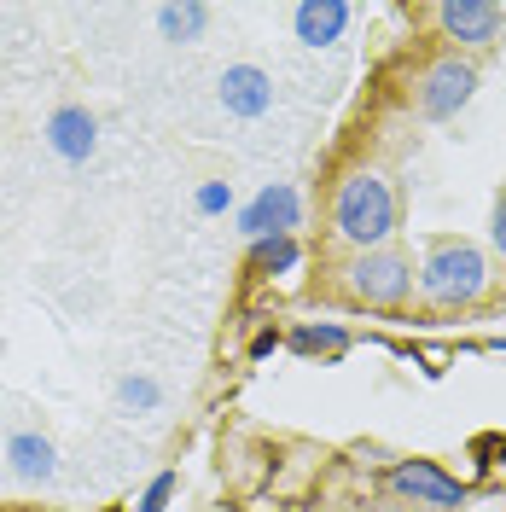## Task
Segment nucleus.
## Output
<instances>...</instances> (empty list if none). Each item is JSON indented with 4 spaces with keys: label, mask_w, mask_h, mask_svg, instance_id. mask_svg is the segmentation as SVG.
<instances>
[{
    "label": "nucleus",
    "mask_w": 506,
    "mask_h": 512,
    "mask_svg": "<svg viewBox=\"0 0 506 512\" xmlns=\"http://www.w3.org/2000/svg\"><path fill=\"white\" fill-rule=\"evenodd\" d=\"M280 344H285L280 332H274V326H262V332H256V338H251V361H268V355L280 350Z\"/></svg>",
    "instance_id": "18"
},
{
    "label": "nucleus",
    "mask_w": 506,
    "mask_h": 512,
    "mask_svg": "<svg viewBox=\"0 0 506 512\" xmlns=\"http://www.w3.org/2000/svg\"><path fill=\"white\" fill-rule=\"evenodd\" d=\"M390 489L413 501V507H431V512H460L466 507V483L448 478L437 460H396L390 466Z\"/></svg>",
    "instance_id": "5"
},
{
    "label": "nucleus",
    "mask_w": 506,
    "mask_h": 512,
    "mask_svg": "<svg viewBox=\"0 0 506 512\" xmlns=\"http://www.w3.org/2000/svg\"><path fill=\"white\" fill-rule=\"evenodd\" d=\"M437 24L460 47H495L506 30V6L501 0H443L437 6Z\"/></svg>",
    "instance_id": "7"
},
{
    "label": "nucleus",
    "mask_w": 506,
    "mask_h": 512,
    "mask_svg": "<svg viewBox=\"0 0 506 512\" xmlns=\"http://www.w3.org/2000/svg\"><path fill=\"white\" fill-rule=\"evenodd\" d=\"M216 94H222L227 117L256 123V117H268V111H274V76H268L262 64H227L222 82H216Z\"/></svg>",
    "instance_id": "8"
},
{
    "label": "nucleus",
    "mask_w": 506,
    "mask_h": 512,
    "mask_svg": "<svg viewBox=\"0 0 506 512\" xmlns=\"http://www.w3.org/2000/svg\"><path fill=\"white\" fill-rule=\"evenodd\" d=\"M472 94H477V64H472V59H460V53H443V59H437L431 70H425V76H419V111H425L431 123H448V117H460Z\"/></svg>",
    "instance_id": "4"
},
{
    "label": "nucleus",
    "mask_w": 506,
    "mask_h": 512,
    "mask_svg": "<svg viewBox=\"0 0 506 512\" xmlns=\"http://www.w3.org/2000/svg\"><path fill=\"white\" fill-rule=\"evenodd\" d=\"M489 286V256L477 251L472 239H443L431 245L425 262H419V291L443 309H460V303H477Z\"/></svg>",
    "instance_id": "2"
},
{
    "label": "nucleus",
    "mask_w": 506,
    "mask_h": 512,
    "mask_svg": "<svg viewBox=\"0 0 506 512\" xmlns=\"http://www.w3.org/2000/svg\"><path fill=\"white\" fill-rule=\"evenodd\" d=\"M158 30L163 41H198V35L210 30V6H198V0H187V6H158Z\"/></svg>",
    "instance_id": "12"
},
{
    "label": "nucleus",
    "mask_w": 506,
    "mask_h": 512,
    "mask_svg": "<svg viewBox=\"0 0 506 512\" xmlns=\"http://www.w3.org/2000/svg\"><path fill=\"white\" fill-rule=\"evenodd\" d=\"M344 280H349V291L367 303V309H396L402 297L413 291V262L402 251H361L355 262L344 268Z\"/></svg>",
    "instance_id": "3"
},
{
    "label": "nucleus",
    "mask_w": 506,
    "mask_h": 512,
    "mask_svg": "<svg viewBox=\"0 0 506 512\" xmlns=\"http://www.w3.org/2000/svg\"><path fill=\"white\" fill-rule=\"evenodd\" d=\"M285 344H291L297 355H344L349 350V332H344V326H297Z\"/></svg>",
    "instance_id": "13"
},
{
    "label": "nucleus",
    "mask_w": 506,
    "mask_h": 512,
    "mask_svg": "<svg viewBox=\"0 0 506 512\" xmlns=\"http://www.w3.org/2000/svg\"><path fill=\"white\" fill-rule=\"evenodd\" d=\"M117 402L134 408V414H152V408L163 402V390H158V379H146V373H128V379L117 384Z\"/></svg>",
    "instance_id": "14"
},
{
    "label": "nucleus",
    "mask_w": 506,
    "mask_h": 512,
    "mask_svg": "<svg viewBox=\"0 0 506 512\" xmlns=\"http://www.w3.org/2000/svg\"><path fill=\"white\" fill-rule=\"evenodd\" d=\"M349 18H355V12H349L344 0H303V6L291 12V30H297L303 47H332V41L349 30Z\"/></svg>",
    "instance_id": "10"
},
{
    "label": "nucleus",
    "mask_w": 506,
    "mask_h": 512,
    "mask_svg": "<svg viewBox=\"0 0 506 512\" xmlns=\"http://www.w3.org/2000/svg\"><path fill=\"white\" fill-rule=\"evenodd\" d=\"M6 466H12L24 483H53V472H59V448L47 443L41 431H18V437L6 443Z\"/></svg>",
    "instance_id": "11"
},
{
    "label": "nucleus",
    "mask_w": 506,
    "mask_h": 512,
    "mask_svg": "<svg viewBox=\"0 0 506 512\" xmlns=\"http://www.w3.org/2000/svg\"><path fill=\"white\" fill-rule=\"evenodd\" d=\"M489 233H495V251L506 256V192L495 198V222H489Z\"/></svg>",
    "instance_id": "19"
},
{
    "label": "nucleus",
    "mask_w": 506,
    "mask_h": 512,
    "mask_svg": "<svg viewBox=\"0 0 506 512\" xmlns=\"http://www.w3.org/2000/svg\"><path fill=\"white\" fill-rule=\"evenodd\" d=\"M192 204H198V216H222L227 204H233V187L227 181H204V187L192 192Z\"/></svg>",
    "instance_id": "16"
},
{
    "label": "nucleus",
    "mask_w": 506,
    "mask_h": 512,
    "mask_svg": "<svg viewBox=\"0 0 506 512\" xmlns=\"http://www.w3.org/2000/svg\"><path fill=\"white\" fill-rule=\"evenodd\" d=\"M332 227L355 251H384L396 233V192L379 169H355L332 192Z\"/></svg>",
    "instance_id": "1"
},
{
    "label": "nucleus",
    "mask_w": 506,
    "mask_h": 512,
    "mask_svg": "<svg viewBox=\"0 0 506 512\" xmlns=\"http://www.w3.org/2000/svg\"><path fill=\"white\" fill-rule=\"evenodd\" d=\"M297 262H303L297 239H256V268H268V274H291Z\"/></svg>",
    "instance_id": "15"
},
{
    "label": "nucleus",
    "mask_w": 506,
    "mask_h": 512,
    "mask_svg": "<svg viewBox=\"0 0 506 512\" xmlns=\"http://www.w3.org/2000/svg\"><path fill=\"white\" fill-rule=\"evenodd\" d=\"M303 222V198H297V187H291V181H274V187H262L251 198V204H245V210H239V233H245V239H291V227Z\"/></svg>",
    "instance_id": "6"
},
{
    "label": "nucleus",
    "mask_w": 506,
    "mask_h": 512,
    "mask_svg": "<svg viewBox=\"0 0 506 512\" xmlns=\"http://www.w3.org/2000/svg\"><path fill=\"white\" fill-rule=\"evenodd\" d=\"M47 146H53V158L64 163H88L99 146V123L88 105H59L53 117H47Z\"/></svg>",
    "instance_id": "9"
},
{
    "label": "nucleus",
    "mask_w": 506,
    "mask_h": 512,
    "mask_svg": "<svg viewBox=\"0 0 506 512\" xmlns=\"http://www.w3.org/2000/svg\"><path fill=\"white\" fill-rule=\"evenodd\" d=\"M169 495H175V472H158V478L146 483V495H140V507L134 512H163L169 507Z\"/></svg>",
    "instance_id": "17"
}]
</instances>
